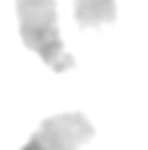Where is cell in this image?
I'll return each mask as SVG.
<instances>
[{"mask_svg": "<svg viewBox=\"0 0 148 150\" xmlns=\"http://www.w3.org/2000/svg\"><path fill=\"white\" fill-rule=\"evenodd\" d=\"M19 37L23 45L35 52L56 74L75 67V58L66 51L58 25L56 0H16Z\"/></svg>", "mask_w": 148, "mask_h": 150, "instance_id": "1", "label": "cell"}, {"mask_svg": "<svg viewBox=\"0 0 148 150\" xmlns=\"http://www.w3.org/2000/svg\"><path fill=\"white\" fill-rule=\"evenodd\" d=\"M96 134L82 112H63L40 122L19 150H78Z\"/></svg>", "mask_w": 148, "mask_h": 150, "instance_id": "2", "label": "cell"}, {"mask_svg": "<svg viewBox=\"0 0 148 150\" xmlns=\"http://www.w3.org/2000/svg\"><path fill=\"white\" fill-rule=\"evenodd\" d=\"M73 16L80 28H99L117 19L115 0H73Z\"/></svg>", "mask_w": 148, "mask_h": 150, "instance_id": "3", "label": "cell"}]
</instances>
